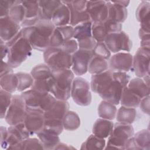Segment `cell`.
I'll return each mask as SVG.
<instances>
[{
    "mask_svg": "<svg viewBox=\"0 0 150 150\" xmlns=\"http://www.w3.org/2000/svg\"><path fill=\"white\" fill-rule=\"evenodd\" d=\"M130 80L126 72L107 70L91 76L90 88L103 100L116 105L120 103L122 90Z\"/></svg>",
    "mask_w": 150,
    "mask_h": 150,
    "instance_id": "obj_1",
    "label": "cell"
},
{
    "mask_svg": "<svg viewBox=\"0 0 150 150\" xmlns=\"http://www.w3.org/2000/svg\"><path fill=\"white\" fill-rule=\"evenodd\" d=\"M55 28L51 21L39 19L34 26L22 28L21 31L33 49L45 52L49 47L50 38Z\"/></svg>",
    "mask_w": 150,
    "mask_h": 150,
    "instance_id": "obj_2",
    "label": "cell"
},
{
    "mask_svg": "<svg viewBox=\"0 0 150 150\" xmlns=\"http://www.w3.org/2000/svg\"><path fill=\"white\" fill-rule=\"evenodd\" d=\"M8 48L7 63L13 69L16 68L32 54V47L21 31L11 40L5 43Z\"/></svg>",
    "mask_w": 150,
    "mask_h": 150,
    "instance_id": "obj_3",
    "label": "cell"
},
{
    "mask_svg": "<svg viewBox=\"0 0 150 150\" xmlns=\"http://www.w3.org/2000/svg\"><path fill=\"white\" fill-rule=\"evenodd\" d=\"M52 71L50 93L57 100L67 101L70 97L74 74L70 69Z\"/></svg>",
    "mask_w": 150,
    "mask_h": 150,
    "instance_id": "obj_4",
    "label": "cell"
},
{
    "mask_svg": "<svg viewBox=\"0 0 150 150\" xmlns=\"http://www.w3.org/2000/svg\"><path fill=\"white\" fill-rule=\"evenodd\" d=\"M21 95L28 109L43 113L50 110L57 100L50 93L43 94L31 88L22 92Z\"/></svg>",
    "mask_w": 150,
    "mask_h": 150,
    "instance_id": "obj_5",
    "label": "cell"
},
{
    "mask_svg": "<svg viewBox=\"0 0 150 150\" xmlns=\"http://www.w3.org/2000/svg\"><path fill=\"white\" fill-rule=\"evenodd\" d=\"M134 134V129L131 124L117 122L110 135L105 149H124L127 141Z\"/></svg>",
    "mask_w": 150,
    "mask_h": 150,
    "instance_id": "obj_6",
    "label": "cell"
},
{
    "mask_svg": "<svg viewBox=\"0 0 150 150\" xmlns=\"http://www.w3.org/2000/svg\"><path fill=\"white\" fill-rule=\"evenodd\" d=\"M43 59L52 71L70 69L72 66V55L60 47H49L43 53Z\"/></svg>",
    "mask_w": 150,
    "mask_h": 150,
    "instance_id": "obj_7",
    "label": "cell"
},
{
    "mask_svg": "<svg viewBox=\"0 0 150 150\" xmlns=\"http://www.w3.org/2000/svg\"><path fill=\"white\" fill-rule=\"evenodd\" d=\"M70 96L76 104L80 106H88L91 102L90 84L85 79L77 77L74 79Z\"/></svg>",
    "mask_w": 150,
    "mask_h": 150,
    "instance_id": "obj_8",
    "label": "cell"
},
{
    "mask_svg": "<svg viewBox=\"0 0 150 150\" xmlns=\"http://www.w3.org/2000/svg\"><path fill=\"white\" fill-rule=\"evenodd\" d=\"M27 107L21 95L12 96L11 103L7 110L5 119L8 124L14 125L24 121Z\"/></svg>",
    "mask_w": 150,
    "mask_h": 150,
    "instance_id": "obj_9",
    "label": "cell"
},
{
    "mask_svg": "<svg viewBox=\"0 0 150 150\" xmlns=\"http://www.w3.org/2000/svg\"><path fill=\"white\" fill-rule=\"evenodd\" d=\"M104 43L112 53H118L122 50L129 52L132 46L129 36L124 31L108 34Z\"/></svg>",
    "mask_w": 150,
    "mask_h": 150,
    "instance_id": "obj_10",
    "label": "cell"
},
{
    "mask_svg": "<svg viewBox=\"0 0 150 150\" xmlns=\"http://www.w3.org/2000/svg\"><path fill=\"white\" fill-rule=\"evenodd\" d=\"M122 24L107 19L103 22L93 23L91 26L92 36L97 42H104L110 33L122 31Z\"/></svg>",
    "mask_w": 150,
    "mask_h": 150,
    "instance_id": "obj_11",
    "label": "cell"
},
{
    "mask_svg": "<svg viewBox=\"0 0 150 150\" xmlns=\"http://www.w3.org/2000/svg\"><path fill=\"white\" fill-rule=\"evenodd\" d=\"M30 136L23 122L14 125H9L8 128V137L6 140L1 144L3 149H12L13 147L29 138Z\"/></svg>",
    "mask_w": 150,
    "mask_h": 150,
    "instance_id": "obj_12",
    "label": "cell"
},
{
    "mask_svg": "<svg viewBox=\"0 0 150 150\" xmlns=\"http://www.w3.org/2000/svg\"><path fill=\"white\" fill-rule=\"evenodd\" d=\"M150 50L139 47L133 56L132 70L137 77L143 78L149 74Z\"/></svg>",
    "mask_w": 150,
    "mask_h": 150,
    "instance_id": "obj_13",
    "label": "cell"
},
{
    "mask_svg": "<svg viewBox=\"0 0 150 150\" xmlns=\"http://www.w3.org/2000/svg\"><path fill=\"white\" fill-rule=\"evenodd\" d=\"M93 56L92 51L79 49L72 54L71 70L77 76H81L88 71L89 63Z\"/></svg>",
    "mask_w": 150,
    "mask_h": 150,
    "instance_id": "obj_14",
    "label": "cell"
},
{
    "mask_svg": "<svg viewBox=\"0 0 150 150\" xmlns=\"http://www.w3.org/2000/svg\"><path fill=\"white\" fill-rule=\"evenodd\" d=\"M108 60V68L112 71L127 72L132 69L133 56L129 53L118 52Z\"/></svg>",
    "mask_w": 150,
    "mask_h": 150,
    "instance_id": "obj_15",
    "label": "cell"
},
{
    "mask_svg": "<svg viewBox=\"0 0 150 150\" xmlns=\"http://www.w3.org/2000/svg\"><path fill=\"white\" fill-rule=\"evenodd\" d=\"M86 11L93 23L103 22L108 18V5L106 1H87Z\"/></svg>",
    "mask_w": 150,
    "mask_h": 150,
    "instance_id": "obj_16",
    "label": "cell"
},
{
    "mask_svg": "<svg viewBox=\"0 0 150 150\" xmlns=\"http://www.w3.org/2000/svg\"><path fill=\"white\" fill-rule=\"evenodd\" d=\"M43 112L27 108V114L24 124L30 135L37 134L44 127L45 117Z\"/></svg>",
    "mask_w": 150,
    "mask_h": 150,
    "instance_id": "obj_17",
    "label": "cell"
},
{
    "mask_svg": "<svg viewBox=\"0 0 150 150\" xmlns=\"http://www.w3.org/2000/svg\"><path fill=\"white\" fill-rule=\"evenodd\" d=\"M21 26L9 16L0 18V38L5 43L13 39L20 31Z\"/></svg>",
    "mask_w": 150,
    "mask_h": 150,
    "instance_id": "obj_18",
    "label": "cell"
},
{
    "mask_svg": "<svg viewBox=\"0 0 150 150\" xmlns=\"http://www.w3.org/2000/svg\"><path fill=\"white\" fill-rule=\"evenodd\" d=\"M62 4V1H39V11L38 17L39 19L51 21L54 12Z\"/></svg>",
    "mask_w": 150,
    "mask_h": 150,
    "instance_id": "obj_19",
    "label": "cell"
},
{
    "mask_svg": "<svg viewBox=\"0 0 150 150\" xmlns=\"http://www.w3.org/2000/svg\"><path fill=\"white\" fill-rule=\"evenodd\" d=\"M108 5V19L122 23L127 19L128 11L126 8L117 4L115 1H107Z\"/></svg>",
    "mask_w": 150,
    "mask_h": 150,
    "instance_id": "obj_20",
    "label": "cell"
},
{
    "mask_svg": "<svg viewBox=\"0 0 150 150\" xmlns=\"http://www.w3.org/2000/svg\"><path fill=\"white\" fill-rule=\"evenodd\" d=\"M69 110V103L66 100H56L52 107L44 112L45 119L53 118L63 120L65 114Z\"/></svg>",
    "mask_w": 150,
    "mask_h": 150,
    "instance_id": "obj_21",
    "label": "cell"
},
{
    "mask_svg": "<svg viewBox=\"0 0 150 150\" xmlns=\"http://www.w3.org/2000/svg\"><path fill=\"white\" fill-rule=\"evenodd\" d=\"M136 18L140 23V28L148 30L150 29V4L148 1H142L137 7Z\"/></svg>",
    "mask_w": 150,
    "mask_h": 150,
    "instance_id": "obj_22",
    "label": "cell"
},
{
    "mask_svg": "<svg viewBox=\"0 0 150 150\" xmlns=\"http://www.w3.org/2000/svg\"><path fill=\"white\" fill-rule=\"evenodd\" d=\"M70 21V11L69 6L62 2V4L56 9L51 19L55 27L68 25Z\"/></svg>",
    "mask_w": 150,
    "mask_h": 150,
    "instance_id": "obj_23",
    "label": "cell"
},
{
    "mask_svg": "<svg viewBox=\"0 0 150 150\" xmlns=\"http://www.w3.org/2000/svg\"><path fill=\"white\" fill-rule=\"evenodd\" d=\"M113 127L114 123L111 120L98 118L93 125V134L101 138H106L111 134Z\"/></svg>",
    "mask_w": 150,
    "mask_h": 150,
    "instance_id": "obj_24",
    "label": "cell"
},
{
    "mask_svg": "<svg viewBox=\"0 0 150 150\" xmlns=\"http://www.w3.org/2000/svg\"><path fill=\"white\" fill-rule=\"evenodd\" d=\"M36 135L42 142L44 149H54L60 142L59 135L44 129L39 132Z\"/></svg>",
    "mask_w": 150,
    "mask_h": 150,
    "instance_id": "obj_25",
    "label": "cell"
},
{
    "mask_svg": "<svg viewBox=\"0 0 150 150\" xmlns=\"http://www.w3.org/2000/svg\"><path fill=\"white\" fill-rule=\"evenodd\" d=\"M127 87L128 88L138 96L141 99L149 96V86L140 77H137L129 80Z\"/></svg>",
    "mask_w": 150,
    "mask_h": 150,
    "instance_id": "obj_26",
    "label": "cell"
},
{
    "mask_svg": "<svg viewBox=\"0 0 150 150\" xmlns=\"http://www.w3.org/2000/svg\"><path fill=\"white\" fill-rule=\"evenodd\" d=\"M141 100V98L131 91L127 86L122 90L120 103H121L122 106L136 108L139 106Z\"/></svg>",
    "mask_w": 150,
    "mask_h": 150,
    "instance_id": "obj_27",
    "label": "cell"
},
{
    "mask_svg": "<svg viewBox=\"0 0 150 150\" xmlns=\"http://www.w3.org/2000/svg\"><path fill=\"white\" fill-rule=\"evenodd\" d=\"M116 120L118 122L124 124H132L137 117V110L135 108L122 106L117 110Z\"/></svg>",
    "mask_w": 150,
    "mask_h": 150,
    "instance_id": "obj_28",
    "label": "cell"
},
{
    "mask_svg": "<svg viewBox=\"0 0 150 150\" xmlns=\"http://www.w3.org/2000/svg\"><path fill=\"white\" fill-rule=\"evenodd\" d=\"M97 111L99 117L101 118L112 121L116 117L117 109L115 105L103 100L98 105Z\"/></svg>",
    "mask_w": 150,
    "mask_h": 150,
    "instance_id": "obj_29",
    "label": "cell"
},
{
    "mask_svg": "<svg viewBox=\"0 0 150 150\" xmlns=\"http://www.w3.org/2000/svg\"><path fill=\"white\" fill-rule=\"evenodd\" d=\"M108 69V62L103 58L94 56L91 58L88 67V71L92 75L101 73Z\"/></svg>",
    "mask_w": 150,
    "mask_h": 150,
    "instance_id": "obj_30",
    "label": "cell"
},
{
    "mask_svg": "<svg viewBox=\"0 0 150 150\" xmlns=\"http://www.w3.org/2000/svg\"><path fill=\"white\" fill-rule=\"evenodd\" d=\"M18 80L15 74L11 73L0 77V86L1 89L10 93L17 90Z\"/></svg>",
    "mask_w": 150,
    "mask_h": 150,
    "instance_id": "obj_31",
    "label": "cell"
},
{
    "mask_svg": "<svg viewBox=\"0 0 150 150\" xmlns=\"http://www.w3.org/2000/svg\"><path fill=\"white\" fill-rule=\"evenodd\" d=\"M63 125L64 129L74 131L80 125V119L78 114L73 111H68L63 118Z\"/></svg>",
    "mask_w": 150,
    "mask_h": 150,
    "instance_id": "obj_32",
    "label": "cell"
},
{
    "mask_svg": "<svg viewBox=\"0 0 150 150\" xmlns=\"http://www.w3.org/2000/svg\"><path fill=\"white\" fill-rule=\"evenodd\" d=\"M92 24L91 21H87L75 26L73 30V38L79 40L92 36Z\"/></svg>",
    "mask_w": 150,
    "mask_h": 150,
    "instance_id": "obj_33",
    "label": "cell"
},
{
    "mask_svg": "<svg viewBox=\"0 0 150 150\" xmlns=\"http://www.w3.org/2000/svg\"><path fill=\"white\" fill-rule=\"evenodd\" d=\"M52 70L46 64H40L35 66L30 72L33 80L49 79L52 76Z\"/></svg>",
    "mask_w": 150,
    "mask_h": 150,
    "instance_id": "obj_34",
    "label": "cell"
},
{
    "mask_svg": "<svg viewBox=\"0 0 150 150\" xmlns=\"http://www.w3.org/2000/svg\"><path fill=\"white\" fill-rule=\"evenodd\" d=\"M25 9L22 4V1H16L11 8L9 17L18 24H21L25 19Z\"/></svg>",
    "mask_w": 150,
    "mask_h": 150,
    "instance_id": "obj_35",
    "label": "cell"
},
{
    "mask_svg": "<svg viewBox=\"0 0 150 150\" xmlns=\"http://www.w3.org/2000/svg\"><path fill=\"white\" fill-rule=\"evenodd\" d=\"M62 2L65 4H66L70 11V21L69 25L71 26H75L80 23L91 21L89 15L87 12L86 10L81 11H77L72 9L66 2L65 1H62Z\"/></svg>",
    "mask_w": 150,
    "mask_h": 150,
    "instance_id": "obj_36",
    "label": "cell"
},
{
    "mask_svg": "<svg viewBox=\"0 0 150 150\" xmlns=\"http://www.w3.org/2000/svg\"><path fill=\"white\" fill-rule=\"evenodd\" d=\"M105 146V141L94 134L90 135L81 144V149H103Z\"/></svg>",
    "mask_w": 150,
    "mask_h": 150,
    "instance_id": "obj_37",
    "label": "cell"
},
{
    "mask_svg": "<svg viewBox=\"0 0 150 150\" xmlns=\"http://www.w3.org/2000/svg\"><path fill=\"white\" fill-rule=\"evenodd\" d=\"M134 140L138 149H149L150 134L148 129H142L133 135Z\"/></svg>",
    "mask_w": 150,
    "mask_h": 150,
    "instance_id": "obj_38",
    "label": "cell"
},
{
    "mask_svg": "<svg viewBox=\"0 0 150 150\" xmlns=\"http://www.w3.org/2000/svg\"><path fill=\"white\" fill-rule=\"evenodd\" d=\"M12 149H44V148L38 138H28L13 146Z\"/></svg>",
    "mask_w": 150,
    "mask_h": 150,
    "instance_id": "obj_39",
    "label": "cell"
},
{
    "mask_svg": "<svg viewBox=\"0 0 150 150\" xmlns=\"http://www.w3.org/2000/svg\"><path fill=\"white\" fill-rule=\"evenodd\" d=\"M43 129L50 132L59 135L64 129L63 121L57 119L45 118Z\"/></svg>",
    "mask_w": 150,
    "mask_h": 150,
    "instance_id": "obj_40",
    "label": "cell"
},
{
    "mask_svg": "<svg viewBox=\"0 0 150 150\" xmlns=\"http://www.w3.org/2000/svg\"><path fill=\"white\" fill-rule=\"evenodd\" d=\"M25 9V19H30L37 18L39 11V1H22Z\"/></svg>",
    "mask_w": 150,
    "mask_h": 150,
    "instance_id": "obj_41",
    "label": "cell"
},
{
    "mask_svg": "<svg viewBox=\"0 0 150 150\" xmlns=\"http://www.w3.org/2000/svg\"><path fill=\"white\" fill-rule=\"evenodd\" d=\"M16 74L18 80L17 87V90L18 91H25L26 89L31 87L33 83V79L30 74L19 72L16 73Z\"/></svg>",
    "mask_w": 150,
    "mask_h": 150,
    "instance_id": "obj_42",
    "label": "cell"
},
{
    "mask_svg": "<svg viewBox=\"0 0 150 150\" xmlns=\"http://www.w3.org/2000/svg\"><path fill=\"white\" fill-rule=\"evenodd\" d=\"M12 93L7 92L3 89L0 90V112L1 118H5L7 110L11 103Z\"/></svg>",
    "mask_w": 150,
    "mask_h": 150,
    "instance_id": "obj_43",
    "label": "cell"
},
{
    "mask_svg": "<svg viewBox=\"0 0 150 150\" xmlns=\"http://www.w3.org/2000/svg\"><path fill=\"white\" fill-rule=\"evenodd\" d=\"M92 52L94 56L100 57L107 60L111 57V52L104 42H97Z\"/></svg>",
    "mask_w": 150,
    "mask_h": 150,
    "instance_id": "obj_44",
    "label": "cell"
},
{
    "mask_svg": "<svg viewBox=\"0 0 150 150\" xmlns=\"http://www.w3.org/2000/svg\"><path fill=\"white\" fill-rule=\"evenodd\" d=\"M64 42L61 33L56 28L50 38L49 47H60Z\"/></svg>",
    "mask_w": 150,
    "mask_h": 150,
    "instance_id": "obj_45",
    "label": "cell"
},
{
    "mask_svg": "<svg viewBox=\"0 0 150 150\" xmlns=\"http://www.w3.org/2000/svg\"><path fill=\"white\" fill-rule=\"evenodd\" d=\"M77 42L78 43L79 49L91 51L93 50L97 43V42L94 39L93 36L85 39L77 40Z\"/></svg>",
    "mask_w": 150,
    "mask_h": 150,
    "instance_id": "obj_46",
    "label": "cell"
},
{
    "mask_svg": "<svg viewBox=\"0 0 150 150\" xmlns=\"http://www.w3.org/2000/svg\"><path fill=\"white\" fill-rule=\"evenodd\" d=\"M60 47L63 51L71 55L74 53L79 49L77 42L75 39H70L65 41Z\"/></svg>",
    "mask_w": 150,
    "mask_h": 150,
    "instance_id": "obj_47",
    "label": "cell"
},
{
    "mask_svg": "<svg viewBox=\"0 0 150 150\" xmlns=\"http://www.w3.org/2000/svg\"><path fill=\"white\" fill-rule=\"evenodd\" d=\"M16 1L5 0L0 2V15L1 18L9 15V11L14 5Z\"/></svg>",
    "mask_w": 150,
    "mask_h": 150,
    "instance_id": "obj_48",
    "label": "cell"
},
{
    "mask_svg": "<svg viewBox=\"0 0 150 150\" xmlns=\"http://www.w3.org/2000/svg\"><path fill=\"white\" fill-rule=\"evenodd\" d=\"M63 36L64 41L71 39L73 38L74 28L70 25H66L63 26L56 27Z\"/></svg>",
    "mask_w": 150,
    "mask_h": 150,
    "instance_id": "obj_49",
    "label": "cell"
},
{
    "mask_svg": "<svg viewBox=\"0 0 150 150\" xmlns=\"http://www.w3.org/2000/svg\"><path fill=\"white\" fill-rule=\"evenodd\" d=\"M139 107L144 113L149 115V96L141 99Z\"/></svg>",
    "mask_w": 150,
    "mask_h": 150,
    "instance_id": "obj_50",
    "label": "cell"
},
{
    "mask_svg": "<svg viewBox=\"0 0 150 150\" xmlns=\"http://www.w3.org/2000/svg\"><path fill=\"white\" fill-rule=\"evenodd\" d=\"M13 73V68L11 67L7 62H5L3 60L1 62V76L2 77L4 75Z\"/></svg>",
    "mask_w": 150,
    "mask_h": 150,
    "instance_id": "obj_51",
    "label": "cell"
},
{
    "mask_svg": "<svg viewBox=\"0 0 150 150\" xmlns=\"http://www.w3.org/2000/svg\"><path fill=\"white\" fill-rule=\"evenodd\" d=\"M1 42V56L2 58V60L4 59V58L8 55V48L7 47V46L6 45L5 43L2 41V40H0Z\"/></svg>",
    "mask_w": 150,
    "mask_h": 150,
    "instance_id": "obj_52",
    "label": "cell"
},
{
    "mask_svg": "<svg viewBox=\"0 0 150 150\" xmlns=\"http://www.w3.org/2000/svg\"><path fill=\"white\" fill-rule=\"evenodd\" d=\"M8 137V128L1 126V144L3 143Z\"/></svg>",
    "mask_w": 150,
    "mask_h": 150,
    "instance_id": "obj_53",
    "label": "cell"
},
{
    "mask_svg": "<svg viewBox=\"0 0 150 150\" xmlns=\"http://www.w3.org/2000/svg\"><path fill=\"white\" fill-rule=\"evenodd\" d=\"M75 149L74 147L69 145L67 144H66L64 143H62V142H60L57 146L54 149Z\"/></svg>",
    "mask_w": 150,
    "mask_h": 150,
    "instance_id": "obj_54",
    "label": "cell"
},
{
    "mask_svg": "<svg viewBox=\"0 0 150 150\" xmlns=\"http://www.w3.org/2000/svg\"><path fill=\"white\" fill-rule=\"evenodd\" d=\"M150 39H144L141 40V47L149 49Z\"/></svg>",
    "mask_w": 150,
    "mask_h": 150,
    "instance_id": "obj_55",
    "label": "cell"
},
{
    "mask_svg": "<svg viewBox=\"0 0 150 150\" xmlns=\"http://www.w3.org/2000/svg\"><path fill=\"white\" fill-rule=\"evenodd\" d=\"M117 4L120 5L121 6L126 8L127 6H128V5L129 4V1H115Z\"/></svg>",
    "mask_w": 150,
    "mask_h": 150,
    "instance_id": "obj_56",
    "label": "cell"
}]
</instances>
